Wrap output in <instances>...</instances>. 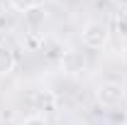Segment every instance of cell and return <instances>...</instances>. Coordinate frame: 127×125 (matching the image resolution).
<instances>
[{"instance_id": "cell-1", "label": "cell", "mask_w": 127, "mask_h": 125, "mask_svg": "<svg viewBox=\"0 0 127 125\" xmlns=\"http://www.w3.org/2000/svg\"><path fill=\"white\" fill-rule=\"evenodd\" d=\"M108 37H110L108 25L98 22V20H88L83 25V30H81V42H83V47H88V49H103L108 44Z\"/></svg>"}, {"instance_id": "cell-2", "label": "cell", "mask_w": 127, "mask_h": 125, "mask_svg": "<svg viewBox=\"0 0 127 125\" xmlns=\"http://www.w3.org/2000/svg\"><path fill=\"white\" fill-rule=\"evenodd\" d=\"M125 93H127V91H125V86H122L120 81H103V83L98 86V91H95V98H98L100 106L115 108V106L122 103Z\"/></svg>"}, {"instance_id": "cell-3", "label": "cell", "mask_w": 127, "mask_h": 125, "mask_svg": "<svg viewBox=\"0 0 127 125\" xmlns=\"http://www.w3.org/2000/svg\"><path fill=\"white\" fill-rule=\"evenodd\" d=\"M59 64H61L64 74H68V76H78L81 71L86 69V59H83V54H81V52H73V49H66Z\"/></svg>"}, {"instance_id": "cell-4", "label": "cell", "mask_w": 127, "mask_h": 125, "mask_svg": "<svg viewBox=\"0 0 127 125\" xmlns=\"http://www.w3.org/2000/svg\"><path fill=\"white\" fill-rule=\"evenodd\" d=\"M44 22H47V7L44 5H34L25 12V25L30 32H39L44 27Z\"/></svg>"}, {"instance_id": "cell-5", "label": "cell", "mask_w": 127, "mask_h": 125, "mask_svg": "<svg viewBox=\"0 0 127 125\" xmlns=\"http://www.w3.org/2000/svg\"><path fill=\"white\" fill-rule=\"evenodd\" d=\"M15 64H17L15 52L7 47V44H0V76H7V74H12Z\"/></svg>"}, {"instance_id": "cell-6", "label": "cell", "mask_w": 127, "mask_h": 125, "mask_svg": "<svg viewBox=\"0 0 127 125\" xmlns=\"http://www.w3.org/2000/svg\"><path fill=\"white\" fill-rule=\"evenodd\" d=\"M34 106H37V110H54L56 108V96L51 91H37L34 93Z\"/></svg>"}, {"instance_id": "cell-7", "label": "cell", "mask_w": 127, "mask_h": 125, "mask_svg": "<svg viewBox=\"0 0 127 125\" xmlns=\"http://www.w3.org/2000/svg\"><path fill=\"white\" fill-rule=\"evenodd\" d=\"M64 52H66V49H64L61 44H59V42H51V44L47 47V57L51 59V62H61Z\"/></svg>"}, {"instance_id": "cell-8", "label": "cell", "mask_w": 127, "mask_h": 125, "mask_svg": "<svg viewBox=\"0 0 127 125\" xmlns=\"http://www.w3.org/2000/svg\"><path fill=\"white\" fill-rule=\"evenodd\" d=\"M34 5H37L34 0H10V7L17 10V12H27L30 7H34Z\"/></svg>"}, {"instance_id": "cell-9", "label": "cell", "mask_w": 127, "mask_h": 125, "mask_svg": "<svg viewBox=\"0 0 127 125\" xmlns=\"http://www.w3.org/2000/svg\"><path fill=\"white\" fill-rule=\"evenodd\" d=\"M117 34L122 39H127V12H122V15L117 17Z\"/></svg>"}, {"instance_id": "cell-10", "label": "cell", "mask_w": 127, "mask_h": 125, "mask_svg": "<svg viewBox=\"0 0 127 125\" xmlns=\"http://www.w3.org/2000/svg\"><path fill=\"white\" fill-rule=\"evenodd\" d=\"M22 125H49L47 118H42V115H30V118H25Z\"/></svg>"}, {"instance_id": "cell-11", "label": "cell", "mask_w": 127, "mask_h": 125, "mask_svg": "<svg viewBox=\"0 0 127 125\" xmlns=\"http://www.w3.org/2000/svg\"><path fill=\"white\" fill-rule=\"evenodd\" d=\"M0 125H17L12 118H0Z\"/></svg>"}, {"instance_id": "cell-12", "label": "cell", "mask_w": 127, "mask_h": 125, "mask_svg": "<svg viewBox=\"0 0 127 125\" xmlns=\"http://www.w3.org/2000/svg\"><path fill=\"white\" fill-rule=\"evenodd\" d=\"M117 5H122V7H127V0H115Z\"/></svg>"}, {"instance_id": "cell-13", "label": "cell", "mask_w": 127, "mask_h": 125, "mask_svg": "<svg viewBox=\"0 0 127 125\" xmlns=\"http://www.w3.org/2000/svg\"><path fill=\"white\" fill-rule=\"evenodd\" d=\"M34 2H37V5H44V2H49V0H34Z\"/></svg>"}]
</instances>
